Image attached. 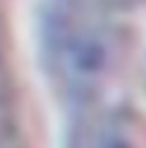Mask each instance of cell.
Returning a JSON list of instances; mask_svg holds the SVG:
<instances>
[{"label": "cell", "instance_id": "2", "mask_svg": "<svg viewBox=\"0 0 146 148\" xmlns=\"http://www.w3.org/2000/svg\"><path fill=\"white\" fill-rule=\"evenodd\" d=\"M70 148H146V110L122 100L89 108Z\"/></svg>", "mask_w": 146, "mask_h": 148}, {"label": "cell", "instance_id": "3", "mask_svg": "<svg viewBox=\"0 0 146 148\" xmlns=\"http://www.w3.org/2000/svg\"><path fill=\"white\" fill-rule=\"evenodd\" d=\"M81 3L101 7V10H108V12H115V14H122V17H129V14L146 7V0H81Z\"/></svg>", "mask_w": 146, "mask_h": 148}, {"label": "cell", "instance_id": "1", "mask_svg": "<svg viewBox=\"0 0 146 148\" xmlns=\"http://www.w3.org/2000/svg\"><path fill=\"white\" fill-rule=\"evenodd\" d=\"M139 38L127 17L65 0L48 19L45 60L53 79L81 108L110 103L134 74Z\"/></svg>", "mask_w": 146, "mask_h": 148}, {"label": "cell", "instance_id": "4", "mask_svg": "<svg viewBox=\"0 0 146 148\" xmlns=\"http://www.w3.org/2000/svg\"><path fill=\"white\" fill-rule=\"evenodd\" d=\"M134 74H139V81H141V88L146 91V41H139V53H136V67Z\"/></svg>", "mask_w": 146, "mask_h": 148}]
</instances>
